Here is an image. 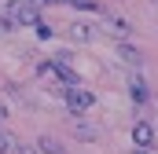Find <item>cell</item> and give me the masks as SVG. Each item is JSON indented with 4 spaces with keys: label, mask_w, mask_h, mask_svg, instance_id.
I'll return each mask as SVG.
<instances>
[{
    "label": "cell",
    "mask_w": 158,
    "mask_h": 154,
    "mask_svg": "<svg viewBox=\"0 0 158 154\" xmlns=\"http://www.w3.org/2000/svg\"><path fill=\"white\" fill-rule=\"evenodd\" d=\"M7 22L11 26H37L40 22L37 0H7Z\"/></svg>",
    "instance_id": "cell-1"
},
{
    "label": "cell",
    "mask_w": 158,
    "mask_h": 154,
    "mask_svg": "<svg viewBox=\"0 0 158 154\" xmlns=\"http://www.w3.org/2000/svg\"><path fill=\"white\" fill-rule=\"evenodd\" d=\"M63 95H66V107H70L74 117H81L85 110H92V103H96V95H92L85 84H77V88H63Z\"/></svg>",
    "instance_id": "cell-2"
},
{
    "label": "cell",
    "mask_w": 158,
    "mask_h": 154,
    "mask_svg": "<svg viewBox=\"0 0 158 154\" xmlns=\"http://www.w3.org/2000/svg\"><path fill=\"white\" fill-rule=\"evenodd\" d=\"M114 55H118V63L125 66V70H132V74H140V66H143V55L132 48V44H118L114 48Z\"/></svg>",
    "instance_id": "cell-3"
},
{
    "label": "cell",
    "mask_w": 158,
    "mask_h": 154,
    "mask_svg": "<svg viewBox=\"0 0 158 154\" xmlns=\"http://www.w3.org/2000/svg\"><path fill=\"white\" fill-rule=\"evenodd\" d=\"M129 95H132V103H147V99H151L147 81H143L140 74H129Z\"/></svg>",
    "instance_id": "cell-4"
},
{
    "label": "cell",
    "mask_w": 158,
    "mask_h": 154,
    "mask_svg": "<svg viewBox=\"0 0 158 154\" xmlns=\"http://www.w3.org/2000/svg\"><path fill=\"white\" fill-rule=\"evenodd\" d=\"M132 143H136V147H151V143H155V128H151L147 121H136V125H132Z\"/></svg>",
    "instance_id": "cell-5"
},
{
    "label": "cell",
    "mask_w": 158,
    "mask_h": 154,
    "mask_svg": "<svg viewBox=\"0 0 158 154\" xmlns=\"http://www.w3.org/2000/svg\"><path fill=\"white\" fill-rule=\"evenodd\" d=\"M74 136H77V140H96L99 128H92V125H85V121H74Z\"/></svg>",
    "instance_id": "cell-6"
},
{
    "label": "cell",
    "mask_w": 158,
    "mask_h": 154,
    "mask_svg": "<svg viewBox=\"0 0 158 154\" xmlns=\"http://www.w3.org/2000/svg\"><path fill=\"white\" fill-rule=\"evenodd\" d=\"M37 151L40 154H63V147H59L52 136H40V140H37Z\"/></svg>",
    "instance_id": "cell-7"
},
{
    "label": "cell",
    "mask_w": 158,
    "mask_h": 154,
    "mask_svg": "<svg viewBox=\"0 0 158 154\" xmlns=\"http://www.w3.org/2000/svg\"><path fill=\"white\" fill-rule=\"evenodd\" d=\"M70 37H74V40H81V44H88V40H92V26H85V22L70 26Z\"/></svg>",
    "instance_id": "cell-8"
},
{
    "label": "cell",
    "mask_w": 158,
    "mask_h": 154,
    "mask_svg": "<svg viewBox=\"0 0 158 154\" xmlns=\"http://www.w3.org/2000/svg\"><path fill=\"white\" fill-rule=\"evenodd\" d=\"M110 33H114V37H121V44H125V37H129L132 30H129V22H121V18H110Z\"/></svg>",
    "instance_id": "cell-9"
},
{
    "label": "cell",
    "mask_w": 158,
    "mask_h": 154,
    "mask_svg": "<svg viewBox=\"0 0 158 154\" xmlns=\"http://www.w3.org/2000/svg\"><path fill=\"white\" fill-rule=\"evenodd\" d=\"M7 151H19V140L7 136V132H0V154H7Z\"/></svg>",
    "instance_id": "cell-10"
},
{
    "label": "cell",
    "mask_w": 158,
    "mask_h": 154,
    "mask_svg": "<svg viewBox=\"0 0 158 154\" xmlns=\"http://www.w3.org/2000/svg\"><path fill=\"white\" fill-rule=\"evenodd\" d=\"M63 4H70V7H81V11H96V7H99L96 0H63Z\"/></svg>",
    "instance_id": "cell-11"
},
{
    "label": "cell",
    "mask_w": 158,
    "mask_h": 154,
    "mask_svg": "<svg viewBox=\"0 0 158 154\" xmlns=\"http://www.w3.org/2000/svg\"><path fill=\"white\" fill-rule=\"evenodd\" d=\"M33 30H37V37H44V40L52 37V26H48V22H37V26H33Z\"/></svg>",
    "instance_id": "cell-12"
},
{
    "label": "cell",
    "mask_w": 158,
    "mask_h": 154,
    "mask_svg": "<svg viewBox=\"0 0 158 154\" xmlns=\"http://www.w3.org/2000/svg\"><path fill=\"white\" fill-rule=\"evenodd\" d=\"M15 154H40V151H37V147H19Z\"/></svg>",
    "instance_id": "cell-13"
},
{
    "label": "cell",
    "mask_w": 158,
    "mask_h": 154,
    "mask_svg": "<svg viewBox=\"0 0 158 154\" xmlns=\"http://www.w3.org/2000/svg\"><path fill=\"white\" fill-rule=\"evenodd\" d=\"M7 30H11V22H7V18H0V33H7Z\"/></svg>",
    "instance_id": "cell-14"
},
{
    "label": "cell",
    "mask_w": 158,
    "mask_h": 154,
    "mask_svg": "<svg viewBox=\"0 0 158 154\" xmlns=\"http://www.w3.org/2000/svg\"><path fill=\"white\" fill-rule=\"evenodd\" d=\"M132 154H151V147H136V151H132Z\"/></svg>",
    "instance_id": "cell-15"
},
{
    "label": "cell",
    "mask_w": 158,
    "mask_h": 154,
    "mask_svg": "<svg viewBox=\"0 0 158 154\" xmlns=\"http://www.w3.org/2000/svg\"><path fill=\"white\" fill-rule=\"evenodd\" d=\"M4 117H7V110H4V103H0V121H4Z\"/></svg>",
    "instance_id": "cell-16"
},
{
    "label": "cell",
    "mask_w": 158,
    "mask_h": 154,
    "mask_svg": "<svg viewBox=\"0 0 158 154\" xmlns=\"http://www.w3.org/2000/svg\"><path fill=\"white\" fill-rule=\"evenodd\" d=\"M59 4H63V0H59Z\"/></svg>",
    "instance_id": "cell-17"
}]
</instances>
